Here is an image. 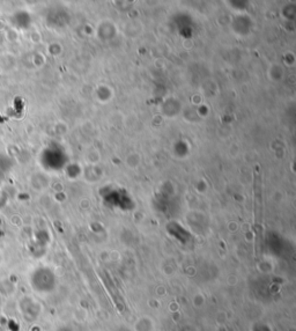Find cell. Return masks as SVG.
<instances>
[{"label":"cell","mask_w":296,"mask_h":331,"mask_svg":"<svg viewBox=\"0 0 296 331\" xmlns=\"http://www.w3.org/2000/svg\"><path fill=\"white\" fill-rule=\"evenodd\" d=\"M15 293V285L10 279L3 278L0 280V295L10 299Z\"/></svg>","instance_id":"obj_1"},{"label":"cell","mask_w":296,"mask_h":331,"mask_svg":"<svg viewBox=\"0 0 296 331\" xmlns=\"http://www.w3.org/2000/svg\"><path fill=\"white\" fill-rule=\"evenodd\" d=\"M3 260H4V257H3V254H2V252H0V266H2V264H3Z\"/></svg>","instance_id":"obj_2"}]
</instances>
